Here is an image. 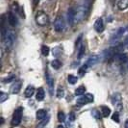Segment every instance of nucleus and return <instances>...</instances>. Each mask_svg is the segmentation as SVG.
Wrapping results in <instances>:
<instances>
[{"mask_svg": "<svg viewBox=\"0 0 128 128\" xmlns=\"http://www.w3.org/2000/svg\"><path fill=\"white\" fill-rule=\"evenodd\" d=\"M85 51H86V48H85V45L83 44H81L80 46L78 47V59H82L85 55Z\"/></svg>", "mask_w": 128, "mask_h": 128, "instance_id": "obj_19", "label": "nucleus"}, {"mask_svg": "<svg viewBox=\"0 0 128 128\" xmlns=\"http://www.w3.org/2000/svg\"><path fill=\"white\" fill-rule=\"evenodd\" d=\"M8 22L10 23V25L12 26V27H16V26L18 25V18L14 16V14L13 13L8 14Z\"/></svg>", "mask_w": 128, "mask_h": 128, "instance_id": "obj_13", "label": "nucleus"}, {"mask_svg": "<svg viewBox=\"0 0 128 128\" xmlns=\"http://www.w3.org/2000/svg\"><path fill=\"white\" fill-rule=\"evenodd\" d=\"M124 128H128V120L125 122V123H124Z\"/></svg>", "mask_w": 128, "mask_h": 128, "instance_id": "obj_36", "label": "nucleus"}, {"mask_svg": "<svg viewBox=\"0 0 128 128\" xmlns=\"http://www.w3.org/2000/svg\"><path fill=\"white\" fill-rule=\"evenodd\" d=\"M34 92H35V89H34V87L33 86H28L27 88H26L25 92H24V94H25L26 97H32L33 94H34Z\"/></svg>", "mask_w": 128, "mask_h": 128, "instance_id": "obj_18", "label": "nucleus"}, {"mask_svg": "<svg viewBox=\"0 0 128 128\" xmlns=\"http://www.w3.org/2000/svg\"><path fill=\"white\" fill-rule=\"evenodd\" d=\"M21 87H22V82L21 81H16V82H14L13 86H12V88H11V90H12V94H18L20 90H21Z\"/></svg>", "mask_w": 128, "mask_h": 128, "instance_id": "obj_12", "label": "nucleus"}, {"mask_svg": "<svg viewBox=\"0 0 128 128\" xmlns=\"http://www.w3.org/2000/svg\"><path fill=\"white\" fill-rule=\"evenodd\" d=\"M76 14L77 12L75 11V9L74 8H70L68 10V23H70V25H73L74 24V22H75V20H76Z\"/></svg>", "mask_w": 128, "mask_h": 128, "instance_id": "obj_8", "label": "nucleus"}, {"mask_svg": "<svg viewBox=\"0 0 128 128\" xmlns=\"http://www.w3.org/2000/svg\"><path fill=\"white\" fill-rule=\"evenodd\" d=\"M36 22L40 26H45L48 23V16L42 12V11H38L36 14Z\"/></svg>", "mask_w": 128, "mask_h": 128, "instance_id": "obj_2", "label": "nucleus"}, {"mask_svg": "<svg viewBox=\"0 0 128 128\" xmlns=\"http://www.w3.org/2000/svg\"><path fill=\"white\" fill-rule=\"evenodd\" d=\"M92 116L96 120H100V118H101V115H100L99 111H96V110H92Z\"/></svg>", "mask_w": 128, "mask_h": 128, "instance_id": "obj_28", "label": "nucleus"}, {"mask_svg": "<svg viewBox=\"0 0 128 128\" xmlns=\"http://www.w3.org/2000/svg\"><path fill=\"white\" fill-rule=\"evenodd\" d=\"M8 98H9L8 94L4 92H0V102H1V103L5 102Z\"/></svg>", "mask_w": 128, "mask_h": 128, "instance_id": "obj_26", "label": "nucleus"}, {"mask_svg": "<svg viewBox=\"0 0 128 128\" xmlns=\"http://www.w3.org/2000/svg\"><path fill=\"white\" fill-rule=\"evenodd\" d=\"M64 18H62V16H59L56 18V20L54 21V29H55V31L58 33H61L64 31Z\"/></svg>", "mask_w": 128, "mask_h": 128, "instance_id": "obj_6", "label": "nucleus"}, {"mask_svg": "<svg viewBox=\"0 0 128 128\" xmlns=\"http://www.w3.org/2000/svg\"><path fill=\"white\" fill-rule=\"evenodd\" d=\"M112 120H114L115 122H120V112H115V114L113 115V116H112Z\"/></svg>", "mask_w": 128, "mask_h": 128, "instance_id": "obj_31", "label": "nucleus"}, {"mask_svg": "<svg viewBox=\"0 0 128 128\" xmlns=\"http://www.w3.org/2000/svg\"><path fill=\"white\" fill-rule=\"evenodd\" d=\"M70 120L71 122H74V120H75V115H74V113H73V112L70 114Z\"/></svg>", "mask_w": 128, "mask_h": 128, "instance_id": "obj_34", "label": "nucleus"}, {"mask_svg": "<svg viewBox=\"0 0 128 128\" xmlns=\"http://www.w3.org/2000/svg\"><path fill=\"white\" fill-rule=\"evenodd\" d=\"M64 96V89L62 88V87H60L59 89H58L57 90V96H58V98H63Z\"/></svg>", "mask_w": 128, "mask_h": 128, "instance_id": "obj_29", "label": "nucleus"}, {"mask_svg": "<svg viewBox=\"0 0 128 128\" xmlns=\"http://www.w3.org/2000/svg\"><path fill=\"white\" fill-rule=\"evenodd\" d=\"M51 66H52V68H54V70H59L60 68H61V66H62V64H61V62L59 61V60H53L52 61V63H51Z\"/></svg>", "mask_w": 128, "mask_h": 128, "instance_id": "obj_23", "label": "nucleus"}, {"mask_svg": "<svg viewBox=\"0 0 128 128\" xmlns=\"http://www.w3.org/2000/svg\"><path fill=\"white\" fill-rule=\"evenodd\" d=\"M89 66H87V64H84V66H82L80 68H79V70H78V73H79V75L80 76H83L84 74L86 73V71H87V68H88Z\"/></svg>", "mask_w": 128, "mask_h": 128, "instance_id": "obj_25", "label": "nucleus"}, {"mask_svg": "<svg viewBox=\"0 0 128 128\" xmlns=\"http://www.w3.org/2000/svg\"><path fill=\"white\" fill-rule=\"evenodd\" d=\"M125 31H126V29H125L124 27L118 28V29L114 33V35L112 36V38H111V40H110L111 44H116L122 38V36H123V34L125 33Z\"/></svg>", "mask_w": 128, "mask_h": 128, "instance_id": "obj_5", "label": "nucleus"}, {"mask_svg": "<svg viewBox=\"0 0 128 128\" xmlns=\"http://www.w3.org/2000/svg\"><path fill=\"white\" fill-rule=\"evenodd\" d=\"M124 44H125V46L127 47V49H128V37L126 38V40H125V42H124Z\"/></svg>", "mask_w": 128, "mask_h": 128, "instance_id": "obj_35", "label": "nucleus"}, {"mask_svg": "<svg viewBox=\"0 0 128 128\" xmlns=\"http://www.w3.org/2000/svg\"><path fill=\"white\" fill-rule=\"evenodd\" d=\"M58 128H64V126H63V125H59V126H58Z\"/></svg>", "mask_w": 128, "mask_h": 128, "instance_id": "obj_38", "label": "nucleus"}, {"mask_svg": "<svg viewBox=\"0 0 128 128\" xmlns=\"http://www.w3.org/2000/svg\"><path fill=\"white\" fill-rule=\"evenodd\" d=\"M48 122H49V116H46L45 118L42 120V122L37 125V128H44L45 125H46Z\"/></svg>", "mask_w": 128, "mask_h": 128, "instance_id": "obj_22", "label": "nucleus"}, {"mask_svg": "<svg viewBox=\"0 0 128 128\" xmlns=\"http://www.w3.org/2000/svg\"><path fill=\"white\" fill-rule=\"evenodd\" d=\"M49 47L48 46H46V45H44L42 47V55L44 56H48V54H49Z\"/></svg>", "mask_w": 128, "mask_h": 128, "instance_id": "obj_27", "label": "nucleus"}, {"mask_svg": "<svg viewBox=\"0 0 128 128\" xmlns=\"http://www.w3.org/2000/svg\"><path fill=\"white\" fill-rule=\"evenodd\" d=\"M112 103L115 106V108L116 109L118 112L122 111V98L120 94L116 92V94H113V96H112Z\"/></svg>", "mask_w": 128, "mask_h": 128, "instance_id": "obj_4", "label": "nucleus"}, {"mask_svg": "<svg viewBox=\"0 0 128 128\" xmlns=\"http://www.w3.org/2000/svg\"><path fill=\"white\" fill-rule=\"evenodd\" d=\"M58 120L60 122H64L66 120V115H64V112H59L58 114Z\"/></svg>", "mask_w": 128, "mask_h": 128, "instance_id": "obj_30", "label": "nucleus"}, {"mask_svg": "<svg viewBox=\"0 0 128 128\" xmlns=\"http://www.w3.org/2000/svg\"><path fill=\"white\" fill-rule=\"evenodd\" d=\"M105 29L104 27V22H103V19L100 18H97L96 21L94 22V30H96L97 33H102Z\"/></svg>", "mask_w": 128, "mask_h": 128, "instance_id": "obj_10", "label": "nucleus"}, {"mask_svg": "<svg viewBox=\"0 0 128 128\" xmlns=\"http://www.w3.org/2000/svg\"><path fill=\"white\" fill-rule=\"evenodd\" d=\"M14 40H16V33L12 30H7L5 33V37H4L5 45L7 48L11 49L13 47L14 44Z\"/></svg>", "mask_w": 128, "mask_h": 128, "instance_id": "obj_1", "label": "nucleus"}, {"mask_svg": "<svg viewBox=\"0 0 128 128\" xmlns=\"http://www.w3.org/2000/svg\"><path fill=\"white\" fill-rule=\"evenodd\" d=\"M116 57L118 59V62H120L122 64H124V63H126L128 61V56L126 54H124V53H118V54H116Z\"/></svg>", "mask_w": 128, "mask_h": 128, "instance_id": "obj_17", "label": "nucleus"}, {"mask_svg": "<svg viewBox=\"0 0 128 128\" xmlns=\"http://www.w3.org/2000/svg\"><path fill=\"white\" fill-rule=\"evenodd\" d=\"M45 97V92H44V90L42 89V88H40L37 92V96H36V98H37V100L38 101H42L44 99Z\"/></svg>", "mask_w": 128, "mask_h": 128, "instance_id": "obj_16", "label": "nucleus"}, {"mask_svg": "<svg viewBox=\"0 0 128 128\" xmlns=\"http://www.w3.org/2000/svg\"><path fill=\"white\" fill-rule=\"evenodd\" d=\"M46 116H47V111H46V110H44V109L38 110V112H37V114H36L37 120H42L45 118Z\"/></svg>", "mask_w": 128, "mask_h": 128, "instance_id": "obj_14", "label": "nucleus"}, {"mask_svg": "<svg viewBox=\"0 0 128 128\" xmlns=\"http://www.w3.org/2000/svg\"><path fill=\"white\" fill-rule=\"evenodd\" d=\"M118 8L120 11L126 10L128 8V0H118Z\"/></svg>", "mask_w": 128, "mask_h": 128, "instance_id": "obj_15", "label": "nucleus"}, {"mask_svg": "<svg viewBox=\"0 0 128 128\" xmlns=\"http://www.w3.org/2000/svg\"><path fill=\"white\" fill-rule=\"evenodd\" d=\"M99 62V56L98 55H92L89 59H88V61H87V66H96L97 63Z\"/></svg>", "mask_w": 128, "mask_h": 128, "instance_id": "obj_11", "label": "nucleus"}, {"mask_svg": "<svg viewBox=\"0 0 128 128\" xmlns=\"http://www.w3.org/2000/svg\"><path fill=\"white\" fill-rule=\"evenodd\" d=\"M3 122H4V120H3V118H1V124H3Z\"/></svg>", "mask_w": 128, "mask_h": 128, "instance_id": "obj_37", "label": "nucleus"}, {"mask_svg": "<svg viewBox=\"0 0 128 128\" xmlns=\"http://www.w3.org/2000/svg\"><path fill=\"white\" fill-rule=\"evenodd\" d=\"M86 92V88L84 86H80L79 88H77L75 90V96H82Z\"/></svg>", "mask_w": 128, "mask_h": 128, "instance_id": "obj_21", "label": "nucleus"}, {"mask_svg": "<svg viewBox=\"0 0 128 128\" xmlns=\"http://www.w3.org/2000/svg\"><path fill=\"white\" fill-rule=\"evenodd\" d=\"M45 80H46L47 86H48V88H49L50 94H52V92H53V88H54V80H53V77L50 75V73H49L48 70L45 72Z\"/></svg>", "mask_w": 128, "mask_h": 128, "instance_id": "obj_9", "label": "nucleus"}, {"mask_svg": "<svg viewBox=\"0 0 128 128\" xmlns=\"http://www.w3.org/2000/svg\"><path fill=\"white\" fill-rule=\"evenodd\" d=\"M14 78H16V77L14 76V75H11V76L8 77V78H5V79L3 80V82H4V83H11L12 81L14 80Z\"/></svg>", "mask_w": 128, "mask_h": 128, "instance_id": "obj_33", "label": "nucleus"}, {"mask_svg": "<svg viewBox=\"0 0 128 128\" xmlns=\"http://www.w3.org/2000/svg\"><path fill=\"white\" fill-rule=\"evenodd\" d=\"M94 97L92 94H87L85 96H82L78 100H77V103L79 105H85V104H89V103H92L94 101Z\"/></svg>", "mask_w": 128, "mask_h": 128, "instance_id": "obj_7", "label": "nucleus"}, {"mask_svg": "<svg viewBox=\"0 0 128 128\" xmlns=\"http://www.w3.org/2000/svg\"><path fill=\"white\" fill-rule=\"evenodd\" d=\"M101 114L104 118H108L111 114V110L107 106H101Z\"/></svg>", "mask_w": 128, "mask_h": 128, "instance_id": "obj_20", "label": "nucleus"}, {"mask_svg": "<svg viewBox=\"0 0 128 128\" xmlns=\"http://www.w3.org/2000/svg\"><path fill=\"white\" fill-rule=\"evenodd\" d=\"M68 83L71 84V85H74V84L77 83L78 78H77L76 76H74V75H68Z\"/></svg>", "mask_w": 128, "mask_h": 128, "instance_id": "obj_24", "label": "nucleus"}, {"mask_svg": "<svg viewBox=\"0 0 128 128\" xmlns=\"http://www.w3.org/2000/svg\"><path fill=\"white\" fill-rule=\"evenodd\" d=\"M61 48L60 47H56V48H54L53 49V55L55 56V57H58L59 55H61Z\"/></svg>", "mask_w": 128, "mask_h": 128, "instance_id": "obj_32", "label": "nucleus"}, {"mask_svg": "<svg viewBox=\"0 0 128 128\" xmlns=\"http://www.w3.org/2000/svg\"><path fill=\"white\" fill-rule=\"evenodd\" d=\"M22 114H23V108L22 107H18L14 111L13 116V120H12V125L13 126H18V125L20 124L21 118H22Z\"/></svg>", "mask_w": 128, "mask_h": 128, "instance_id": "obj_3", "label": "nucleus"}]
</instances>
